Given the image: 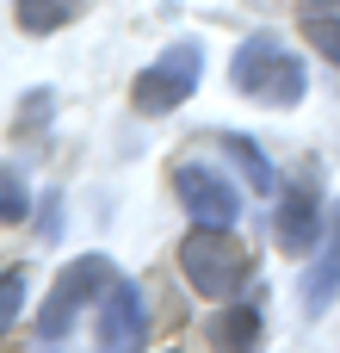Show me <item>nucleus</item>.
<instances>
[{
	"instance_id": "1",
	"label": "nucleus",
	"mask_w": 340,
	"mask_h": 353,
	"mask_svg": "<svg viewBox=\"0 0 340 353\" xmlns=\"http://www.w3.org/2000/svg\"><path fill=\"white\" fill-rule=\"evenodd\" d=\"M229 81H235V93L254 99V105H297L304 87H310L304 56H297L285 37H273V31L242 37V50L229 56Z\"/></svg>"
},
{
	"instance_id": "2",
	"label": "nucleus",
	"mask_w": 340,
	"mask_h": 353,
	"mask_svg": "<svg viewBox=\"0 0 340 353\" xmlns=\"http://www.w3.org/2000/svg\"><path fill=\"white\" fill-rule=\"evenodd\" d=\"M111 285H118V267H111L105 254H81V261H68V267L56 273L43 310H37V341H62V335L81 323V310H93V298H105Z\"/></svg>"
},
{
	"instance_id": "3",
	"label": "nucleus",
	"mask_w": 340,
	"mask_h": 353,
	"mask_svg": "<svg viewBox=\"0 0 340 353\" xmlns=\"http://www.w3.org/2000/svg\"><path fill=\"white\" fill-rule=\"evenodd\" d=\"M248 248H242V236H229V230H198L192 223V236L180 242V273L192 279V292L198 298H235L242 292V279H248Z\"/></svg>"
},
{
	"instance_id": "4",
	"label": "nucleus",
	"mask_w": 340,
	"mask_h": 353,
	"mask_svg": "<svg viewBox=\"0 0 340 353\" xmlns=\"http://www.w3.org/2000/svg\"><path fill=\"white\" fill-rule=\"evenodd\" d=\"M198 74H204V50L192 43V37H180V43H167L142 74H136V87H130V105L142 112V118H167L180 99H192V87H198Z\"/></svg>"
},
{
	"instance_id": "5",
	"label": "nucleus",
	"mask_w": 340,
	"mask_h": 353,
	"mask_svg": "<svg viewBox=\"0 0 340 353\" xmlns=\"http://www.w3.org/2000/svg\"><path fill=\"white\" fill-rule=\"evenodd\" d=\"M173 192L198 230H235V217H242V192L204 161H173Z\"/></svg>"
},
{
	"instance_id": "6",
	"label": "nucleus",
	"mask_w": 340,
	"mask_h": 353,
	"mask_svg": "<svg viewBox=\"0 0 340 353\" xmlns=\"http://www.w3.org/2000/svg\"><path fill=\"white\" fill-rule=\"evenodd\" d=\"M142 335H149V304L130 279H118L99 298V353H142Z\"/></svg>"
},
{
	"instance_id": "7",
	"label": "nucleus",
	"mask_w": 340,
	"mask_h": 353,
	"mask_svg": "<svg viewBox=\"0 0 340 353\" xmlns=\"http://www.w3.org/2000/svg\"><path fill=\"white\" fill-rule=\"evenodd\" d=\"M273 230H279V248L285 254H316L322 248V199H316V186H291L279 199Z\"/></svg>"
},
{
	"instance_id": "8",
	"label": "nucleus",
	"mask_w": 340,
	"mask_h": 353,
	"mask_svg": "<svg viewBox=\"0 0 340 353\" xmlns=\"http://www.w3.org/2000/svg\"><path fill=\"white\" fill-rule=\"evenodd\" d=\"M334 298H340V211L328 217L322 248L310 254V273H304V310H310V316H322Z\"/></svg>"
},
{
	"instance_id": "9",
	"label": "nucleus",
	"mask_w": 340,
	"mask_h": 353,
	"mask_svg": "<svg viewBox=\"0 0 340 353\" xmlns=\"http://www.w3.org/2000/svg\"><path fill=\"white\" fill-rule=\"evenodd\" d=\"M211 347L217 353H260V310L254 304H235L211 323Z\"/></svg>"
},
{
	"instance_id": "10",
	"label": "nucleus",
	"mask_w": 340,
	"mask_h": 353,
	"mask_svg": "<svg viewBox=\"0 0 340 353\" xmlns=\"http://www.w3.org/2000/svg\"><path fill=\"white\" fill-rule=\"evenodd\" d=\"M74 12H81V0H19V31L50 37V31H62Z\"/></svg>"
},
{
	"instance_id": "11",
	"label": "nucleus",
	"mask_w": 340,
	"mask_h": 353,
	"mask_svg": "<svg viewBox=\"0 0 340 353\" xmlns=\"http://www.w3.org/2000/svg\"><path fill=\"white\" fill-rule=\"evenodd\" d=\"M25 211H31V186L19 168L0 161V223H25Z\"/></svg>"
},
{
	"instance_id": "12",
	"label": "nucleus",
	"mask_w": 340,
	"mask_h": 353,
	"mask_svg": "<svg viewBox=\"0 0 340 353\" xmlns=\"http://www.w3.org/2000/svg\"><path fill=\"white\" fill-rule=\"evenodd\" d=\"M223 149L235 155V168L248 174V186H254V192H273V168L260 161V149H254L248 137H223Z\"/></svg>"
},
{
	"instance_id": "13",
	"label": "nucleus",
	"mask_w": 340,
	"mask_h": 353,
	"mask_svg": "<svg viewBox=\"0 0 340 353\" xmlns=\"http://www.w3.org/2000/svg\"><path fill=\"white\" fill-rule=\"evenodd\" d=\"M19 310H25V273L6 267V273H0V335L19 323Z\"/></svg>"
},
{
	"instance_id": "14",
	"label": "nucleus",
	"mask_w": 340,
	"mask_h": 353,
	"mask_svg": "<svg viewBox=\"0 0 340 353\" xmlns=\"http://www.w3.org/2000/svg\"><path fill=\"white\" fill-rule=\"evenodd\" d=\"M304 37H310L328 62H340V25L328 19V12H304Z\"/></svg>"
}]
</instances>
